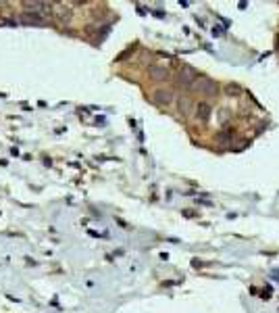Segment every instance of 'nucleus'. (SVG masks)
Listing matches in <instances>:
<instances>
[{"label":"nucleus","instance_id":"0eeeda50","mask_svg":"<svg viewBox=\"0 0 279 313\" xmlns=\"http://www.w3.org/2000/svg\"><path fill=\"white\" fill-rule=\"evenodd\" d=\"M225 92L229 94V96H240V94L244 92L240 86H235V84H229V86H225Z\"/></svg>","mask_w":279,"mask_h":313},{"label":"nucleus","instance_id":"f03ea898","mask_svg":"<svg viewBox=\"0 0 279 313\" xmlns=\"http://www.w3.org/2000/svg\"><path fill=\"white\" fill-rule=\"evenodd\" d=\"M194 75H196L194 69H192V67H184L177 73V84L181 86V88H192V84H194V80H196Z\"/></svg>","mask_w":279,"mask_h":313},{"label":"nucleus","instance_id":"7ed1b4c3","mask_svg":"<svg viewBox=\"0 0 279 313\" xmlns=\"http://www.w3.org/2000/svg\"><path fill=\"white\" fill-rule=\"evenodd\" d=\"M148 75H150L154 82H167L169 80V69L159 67V65H152L150 69H148Z\"/></svg>","mask_w":279,"mask_h":313},{"label":"nucleus","instance_id":"20e7f679","mask_svg":"<svg viewBox=\"0 0 279 313\" xmlns=\"http://www.w3.org/2000/svg\"><path fill=\"white\" fill-rule=\"evenodd\" d=\"M211 113H213V109H211V104H208V102H198L196 109H194V115L200 121H208V119H211Z\"/></svg>","mask_w":279,"mask_h":313},{"label":"nucleus","instance_id":"9b49d317","mask_svg":"<svg viewBox=\"0 0 279 313\" xmlns=\"http://www.w3.org/2000/svg\"><path fill=\"white\" fill-rule=\"evenodd\" d=\"M275 48H277V52H279V38L275 40Z\"/></svg>","mask_w":279,"mask_h":313},{"label":"nucleus","instance_id":"f257e3e1","mask_svg":"<svg viewBox=\"0 0 279 313\" xmlns=\"http://www.w3.org/2000/svg\"><path fill=\"white\" fill-rule=\"evenodd\" d=\"M192 90H194L196 94H202V96H215L217 94V84L213 80H208V77L200 75L194 80V84H192Z\"/></svg>","mask_w":279,"mask_h":313},{"label":"nucleus","instance_id":"9d476101","mask_svg":"<svg viewBox=\"0 0 279 313\" xmlns=\"http://www.w3.org/2000/svg\"><path fill=\"white\" fill-rule=\"evenodd\" d=\"M23 21H28V23H40L42 19H40V17H36V15H29V13H25V15H23Z\"/></svg>","mask_w":279,"mask_h":313},{"label":"nucleus","instance_id":"6e6552de","mask_svg":"<svg viewBox=\"0 0 279 313\" xmlns=\"http://www.w3.org/2000/svg\"><path fill=\"white\" fill-rule=\"evenodd\" d=\"M217 142H221V144H225V142H231V132H227V129H223V132H219L217 134Z\"/></svg>","mask_w":279,"mask_h":313},{"label":"nucleus","instance_id":"1a4fd4ad","mask_svg":"<svg viewBox=\"0 0 279 313\" xmlns=\"http://www.w3.org/2000/svg\"><path fill=\"white\" fill-rule=\"evenodd\" d=\"M55 13L60 17V19H67L69 17V8H65L63 4H56V8H55Z\"/></svg>","mask_w":279,"mask_h":313},{"label":"nucleus","instance_id":"423d86ee","mask_svg":"<svg viewBox=\"0 0 279 313\" xmlns=\"http://www.w3.org/2000/svg\"><path fill=\"white\" fill-rule=\"evenodd\" d=\"M177 109H179L181 115H188V113L194 109V102H192L190 98H186V96H181V98H177Z\"/></svg>","mask_w":279,"mask_h":313},{"label":"nucleus","instance_id":"39448f33","mask_svg":"<svg viewBox=\"0 0 279 313\" xmlns=\"http://www.w3.org/2000/svg\"><path fill=\"white\" fill-rule=\"evenodd\" d=\"M154 102L156 104H171L173 102V92H169V90H156L154 92Z\"/></svg>","mask_w":279,"mask_h":313}]
</instances>
